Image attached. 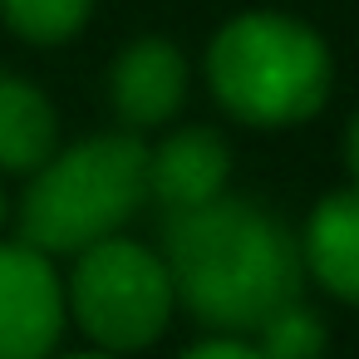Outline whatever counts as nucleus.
I'll return each instance as SVG.
<instances>
[{
  "label": "nucleus",
  "instance_id": "f257e3e1",
  "mask_svg": "<svg viewBox=\"0 0 359 359\" xmlns=\"http://www.w3.org/2000/svg\"><path fill=\"white\" fill-rule=\"evenodd\" d=\"M163 266L177 305L222 334L256 330L300 295L305 266L290 226L256 197H212L163 222Z\"/></svg>",
  "mask_w": 359,
  "mask_h": 359
},
{
  "label": "nucleus",
  "instance_id": "f03ea898",
  "mask_svg": "<svg viewBox=\"0 0 359 359\" xmlns=\"http://www.w3.org/2000/svg\"><path fill=\"white\" fill-rule=\"evenodd\" d=\"M334 60L325 40L280 11L231 15L207 50V84L217 104L251 128H290L330 99Z\"/></svg>",
  "mask_w": 359,
  "mask_h": 359
},
{
  "label": "nucleus",
  "instance_id": "7ed1b4c3",
  "mask_svg": "<svg viewBox=\"0 0 359 359\" xmlns=\"http://www.w3.org/2000/svg\"><path fill=\"white\" fill-rule=\"evenodd\" d=\"M148 143L133 133H94L74 148H55L20 197V241L45 256H79L148 202Z\"/></svg>",
  "mask_w": 359,
  "mask_h": 359
},
{
  "label": "nucleus",
  "instance_id": "20e7f679",
  "mask_svg": "<svg viewBox=\"0 0 359 359\" xmlns=\"http://www.w3.org/2000/svg\"><path fill=\"white\" fill-rule=\"evenodd\" d=\"M177 310L168 266L158 251L109 236L74 256V271L65 280V315L109 354L148 349Z\"/></svg>",
  "mask_w": 359,
  "mask_h": 359
},
{
  "label": "nucleus",
  "instance_id": "39448f33",
  "mask_svg": "<svg viewBox=\"0 0 359 359\" xmlns=\"http://www.w3.org/2000/svg\"><path fill=\"white\" fill-rule=\"evenodd\" d=\"M65 320V280L55 256L30 241H0V359H50Z\"/></svg>",
  "mask_w": 359,
  "mask_h": 359
},
{
  "label": "nucleus",
  "instance_id": "423d86ee",
  "mask_svg": "<svg viewBox=\"0 0 359 359\" xmlns=\"http://www.w3.org/2000/svg\"><path fill=\"white\" fill-rule=\"evenodd\" d=\"M109 99L123 128H158L168 123L187 99V60L177 45L143 35L118 50L109 69Z\"/></svg>",
  "mask_w": 359,
  "mask_h": 359
},
{
  "label": "nucleus",
  "instance_id": "0eeeda50",
  "mask_svg": "<svg viewBox=\"0 0 359 359\" xmlns=\"http://www.w3.org/2000/svg\"><path fill=\"white\" fill-rule=\"evenodd\" d=\"M148 197L163 212H187L226 192L231 182V148L212 128H177L148 148Z\"/></svg>",
  "mask_w": 359,
  "mask_h": 359
},
{
  "label": "nucleus",
  "instance_id": "6e6552de",
  "mask_svg": "<svg viewBox=\"0 0 359 359\" xmlns=\"http://www.w3.org/2000/svg\"><path fill=\"white\" fill-rule=\"evenodd\" d=\"M300 266L344 305H359V182L320 197L300 231Z\"/></svg>",
  "mask_w": 359,
  "mask_h": 359
},
{
  "label": "nucleus",
  "instance_id": "1a4fd4ad",
  "mask_svg": "<svg viewBox=\"0 0 359 359\" xmlns=\"http://www.w3.org/2000/svg\"><path fill=\"white\" fill-rule=\"evenodd\" d=\"M60 148V118L40 84L0 69V172L30 177Z\"/></svg>",
  "mask_w": 359,
  "mask_h": 359
},
{
  "label": "nucleus",
  "instance_id": "9d476101",
  "mask_svg": "<svg viewBox=\"0 0 359 359\" xmlns=\"http://www.w3.org/2000/svg\"><path fill=\"white\" fill-rule=\"evenodd\" d=\"M251 344L261 349V359H320L330 349V334H325V320L295 295L256 325Z\"/></svg>",
  "mask_w": 359,
  "mask_h": 359
},
{
  "label": "nucleus",
  "instance_id": "9b49d317",
  "mask_svg": "<svg viewBox=\"0 0 359 359\" xmlns=\"http://www.w3.org/2000/svg\"><path fill=\"white\" fill-rule=\"evenodd\" d=\"M94 0H0L6 20L25 45H65L84 30Z\"/></svg>",
  "mask_w": 359,
  "mask_h": 359
},
{
  "label": "nucleus",
  "instance_id": "f8f14e48",
  "mask_svg": "<svg viewBox=\"0 0 359 359\" xmlns=\"http://www.w3.org/2000/svg\"><path fill=\"white\" fill-rule=\"evenodd\" d=\"M182 359H261V349H256L246 334H217V339L192 344Z\"/></svg>",
  "mask_w": 359,
  "mask_h": 359
},
{
  "label": "nucleus",
  "instance_id": "ddd939ff",
  "mask_svg": "<svg viewBox=\"0 0 359 359\" xmlns=\"http://www.w3.org/2000/svg\"><path fill=\"white\" fill-rule=\"evenodd\" d=\"M344 168H349V177L359 182V109H354V118H349V128H344Z\"/></svg>",
  "mask_w": 359,
  "mask_h": 359
},
{
  "label": "nucleus",
  "instance_id": "4468645a",
  "mask_svg": "<svg viewBox=\"0 0 359 359\" xmlns=\"http://www.w3.org/2000/svg\"><path fill=\"white\" fill-rule=\"evenodd\" d=\"M65 359H118V354H109V349H89V354H65Z\"/></svg>",
  "mask_w": 359,
  "mask_h": 359
},
{
  "label": "nucleus",
  "instance_id": "2eb2a0df",
  "mask_svg": "<svg viewBox=\"0 0 359 359\" xmlns=\"http://www.w3.org/2000/svg\"><path fill=\"white\" fill-rule=\"evenodd\" d=\"M0 226H6V187H0Z\"/></svg>",
  "mask_w": 359,
  "mask_h": 359
}]
</instances>
